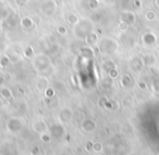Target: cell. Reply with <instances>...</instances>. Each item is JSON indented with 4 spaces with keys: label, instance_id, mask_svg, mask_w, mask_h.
Masks as SVG:
<instances>
[{
    "label": "cell",
    "instance_id": "cell-1",
    "mask_svg": "<svg viewBox=\"0 0 159 155\" xmlns=\"http://www.w3.org/2000/svg\"><path fill=\"white\" fill-rule=\"evenodd\" d=\"M95 24L92 22L91 19H82L80 20L76 25L73 26V35L77 39L84 40L85 37L89 35L91 32L94 31Z\"/></svg>",
    "mask_w": 159,
    "mask_h": 155
},
{
    "label": "cell",
    "instance_id": "cell-2",
    "mask_svg": "<svg viewBox=\"0 0 159 155\" xmlns=\"http://www.w3.org/2000/svg\"><path fill=\"white\" fill-rule=\"evenodd\" d=\"M98 48L105 54H112L119 49V42L110 37H105L98 41Z\"/></svg>",
    "mask_w": 159,
    "mask_h": 155
},
{
    "label": "cell",
    "instance_id": "cell-3",
    "mask_svg": "<svg viewBox=\"0 0 159 155\" xmlns=\"http://www.w3.org/2000/svg\"><path fill=\"white\" fill-rule=\"evenodd\" d=\"M25 122L21 117H10L6 123V128L10 133H19L23 129Z\"/></svg>",
    "mask_w": 159,
    "mask_h": 155
},
{
    "label": "cell",
    "instance_id": "cell-4",
    "mask_svg": "<svg viewBox=\"0 0 159 155\" xmlns=\"http://www.w3.org/2000/svg\"><path fill=\"white\" fill-rule=\"evenodd\" d=\"M73 116H74L73 110L69 106H66V107H62L59 111V113H58V119H59L60 124L66 125L72 122Z\"/></svg>",
    "mask_w": 159,
    "mask_h": 155
},
{
    "label": "cell",
    "instance_id": "cell-5",
    "mask_svg": "<svg viewBox=\"0 0 159 155\" xmlns=\"http://www.w3.org/2000/svg\"><path fill=\"white\" fill-rule=\"evenodd\" d=\"M40 10L45 16H52L57 11V2L55 0H45L40 6Z\"/></svg>",
    "mask_w": 159,
    "mask_h": 155
},
{
    "label": "cell",
    "instance_id": "cell-6",
    "mask_svg": "<svg viewBox=\"0 0 159 155\" xmlns=\"http://www.w3.org/2000/svg\"><path fill=\"white\" fill-rule=\"evenodd\" d=\"M32 130L38 135H42V133L49 131V126L44 119H36L32 123Z\"/></svg>",
    "mask_w": 159,
    "mask_h": 155
},
{
    "label": "cell",
    "instance_id": "cell-7",
    "mask_svg": "<svg viewBox=\"0 0 159 155\" xmlns=\"http://www.w3.org/2000/svg\"><path fill=\"white\" fill-rule=\"evenodd\" d=\"M96 127H97V124H96L95 120L92 119V118H86V119L83 120L82 124H81L82 130L86 133L94 132V131L96 130Z\"/></svg>",
    "mask_w": 159,
    "mask_h": 155
},
{
    "label": "cell",
    "instance_id": "cell-8",
    "mask_svg": "<svg viewBox=\"0 0 159 155\" xmlns=\"http://www.w3.org/2000/svg\"><path fill=\"white\" fill-rule=\"evenodd\" d=\"M120 21H123V22L128 23L129 25H132L136 21V15L133 11L130 10H125V11L121 12V15H120Z\"/></svg>",
    "mask_w": 159,
    "mask_h": 155
},
{
    "label": "cell",
    "instance_id": "cell-9",
    "mask_svg": "<svg viewBox=\"0 0 159 155\" xmlns=\"http://www.w3.org/2000/svg\"><path fill=\"white\" fill-rule=\"evenodd\" d=\"M35 87L37 89L38 92L44 93V91L46 90L47 87H49V79L46 76H38L36 79Z\"/></svg>",
    "mask_w": 159,
    "mask_h": 155
},
{
    "label": "cell",
    "instance_id": "cell-10",
    "mask_svg": "<svg viewBox=\"0 0 159 155\" xmlns=\"http://www.w3.org/2000/svg\"><path fill=\"white\" fill-rule=\"evenodd\" d=\"M142 41L146 46H152V45H155L157 42V36L152 32L144 33L143 36H142Z\"/></svg>",
    "mask_w": 159,
    "mask_h": 155
},
{
    "label": "cell",
    "instance_id": "cell-11",
    "mask_svg": "<svg viewBox=\"0 0 159 155\" xmlns=\"http://www.w3.org/2000/svg\"><path fill=\"white\" fill-rule=\"evenodd\" d=\"M35 66H36V70L39 71V72H43V71H46L47 68H49L50 64H49V61L47 58L39 57L35 60Z\"/></svg>",
    "mask_w": 159,
    "mask_h": 155
},
{
    "label": "cell",
    "instance_id": "cell-12",
    "mask_svg": "<svg viewBox=\"0 0 159 155\" xmlns=\"http://www.w3.org/2000/svg\"><path fill=\"white\" fill-rule=\"evenodd\" d=\"M49 130H50V135L56 138H60L64 135V128H63V126H62V124L52 125V126L49 128Z\"/></svg>",
    "mask_w": 159,
    "mask_h": 155
},
{
    "label": "cell",
    "instance_id": "cell-13",
    "mask_svg": "<svg viewBox=\"0 0 159 155\" xmlns=\"http://www.w3.org/2000/svg\"><path fill=\"white\" fill-rule=\"evenodd\" d=\"M84 41L86 42V45L93 47V46H95V45L98 44V41H99V36L97 35V33H96L95 31H93V32H91L86 37H85Z\"/></svg>",
    "mask_w": 159,
    "mask_h": 155
},
{
    "label": "cell",
    "instance_id": "cell-14",
    "mask_svg": "<svg viewBox=\"0 0 159 155\" xmlns=\"http://www.w3.org/2000/svg\"><path fill=\"white\" fill-rule=\"evenodd\" d=\"M20 25L24 29H32L34 27V25H35V23H34L33 19L30 18V16H23L20 20Z\"/></svg>",
    "mask_w": 159,
    "mask_h": 155
},
{
    "label": "cell",
    "instance_id": "cell-15",
    "mask_svg": "<svg viewBox=\"0 0 159 155\" xmlns=\"http://www.w3.org/2000/svg\"><path fill=\"white\" fill-rule=\"evenodd\" d=\"M66 21L68 24L74 26V25H76L77 23H79L80 19H79V16L75 13H73V12H68V13L66 14Z\"/></svg>",
    "mask_w": 159,
    "mask_h": 155
},
{
    "label": "cell",
    "instance_id": "cell-16",
    "mask_svg": "<svg viewBox=\"0 0 159 155\" xmlns=\"http://www.w3.org/2000/svg\"><path fill=\"white\" fill-rule=\"evenodd\" d=\"M142 61H143L144 65L150 66V65H154V64L156 63V58H155L154 54H150V53H148V54L144 55L143 59H142Z\"/></svg>",
    "mask_w": 159,
    "mask_h": 155
},
{
    "label": "cell",
    "instance_id": "cell-17",
    "mask_svg": "<svg viewBox=\"0 0 159 155\" xmlns=\"http://www.w3.org/2000/svg\"><path fill=\"white\" fill-rule=\"evenodd\" d=\"M0 97L2 99H6V100H9V99L12 98V91L10 88H8L7 86H2L0 88Z\"/></svg>",
    "mask_w": 159,
    "mask_h": 155
},
{
    "label": "cell",
    "instance_id": "cell-18",
    "mask_svg": "<svg viewBox=\"0 0 159 155\" xmlns=\"http://www.w3.org/2000/svg\"><path fill=\"white\" fill-rule=\"evenodd\" d=\"M120 84H121L122 87L124 88H129L132 86V78H131L130 75L125 74L121 77V80H120Z\"/></svg>",
    "mask_w": 159,
    "mask_h": 155
},
{
    "label": "cell",
    "instance_id": "cell-19",
    "mask_svg": "<svg viewBox=\"0 0 159 155\" xmlns=\"http://www.w3.org/2000/svg\"><path fill=\"white\" fill-rule=\"evenodd\" d=\"M113 67H116V64L113 63L111 60L104 61V62H102V70L105 71V72H107V73H108L109 71H110L111 68H113Z\"/></svg>",
    "mask_w": 159,
    "mask_h": 155
},
{
    "label": "cell",
    "instance_id": "cell-20",
    "mask_svg": "<svg viewBox=\"0 0 159 155\" xmlns=\"http://www.w3.org/2000/svg\"><path fill=\"white\" fill-rule=\"evenodd\" d=\"M102 150H104V145H102V142L95 141V142L92 143V150L91 151H93V152H95V153H100Z\"/></svg>",
    "mask_w": 159,
    "mask_h": 155
},
{
    "label": "cell",
    "instance_id": "cell-21",
    "mask_svg": "<svg viewBox=\"0 0 159 155\" xmlns=\"http://www.w3.org/2000/svg\"><path fill=\"white\" fill-rule=\"evenodd\" d=\"M85 1H86V6L89 7V9L91 10H95L99 7L98 0H85Z\"/></svg>",
    "mask_w": 159,
    "mask_h": 155
},
{
    "label": "cell",
    "instance_id": "cell-22",
    "mask_svg": "<svg viewBox=\"0 0 159 155\" xmlns=\"http://www.w3.org/2000/svg\"><path fill=\"white\" fill-rule=\"evenodd\" d=\"M44 94H45V97L46 98H49V99H51V98H53V97L56 96V90L53 89L52 87H47L46 88V90L44 91Z\"/></svg>",
    "mask_w": 159,
    "mask_h": 155
},
{
    "label": "cell",
    "instance_id": "cell-23",
    "mask_svg": "<svg viewBox=\"0 0 159 155\" xmlns=\"http://www.w3.org/2000/svg\"><path fill=\"white\" fill-rule=\"evenodd\" d=\"M157 18V14L155 11H152V10H149V11H147L145 13V19L148 21V22H152V21H155Z\"/></svg>",
    "mask_w": 159,
    "mask_h": 155
},
{
    "label": "cell",
    "instance_id": "cell-24",
    "mask_svg": "<svg viewBox=\"0 0 159 155\" xmlns=\"http://www.w3.org/2000/svg\"><path fill=\"white\" fill-rule=\"evenodd\" d=\"M39 138H40V140H42L43 142H45V143H48V142L51 141V138H52V136L50 135V132H49V131H47V132H44V133H42V135H39Z\"/></svg>",
    "mask_w": 159,
    "mask_h": 155
},
{
    "label": "cell",
    "instance_id": "cell-25",
    "mask_svg": "<svg viewBox=\"0 0 159 155\" xmlns=\"http://www.w3.org/2000/svg\"><path fill=\"white\" fill-rule=\"evenodd\" d=\"M107 74H108V77L110 79H116L119 77V71H118L117 67H113V68H111Z\"/></svg>",
    "mask_w": 159,
    "mask_h": 155
},
{
    "label": "cell",
    "instance_id": "cell-26",
    "mask_svg": "<svg viewBox=\"0 0 159 155\" xmlns=\"http://www.w3.org/2000/svg\"><path fill=\"white\" fill-rule=\"evenodd\" d=\"M129 27H130V25H129L128 23L123 22V21H119V24H118V28H119V31H120V32L124 33V32L128 31Z\"/></svg>",
    "mask_w": 159,
    "mask_h": 155
},
{
    "label": "cell",
    "instance_id": "cell-27",
    "mask_svg": "<svg viewBox=\"0 0 159 155\" xmlns=\"http://www.w3.org/2000/svg\"><path fill=\"white\" fill-rule=\"evenodd\" d=\"M24 55L27 58V59H31V58H34V49L32 48L31 46L26 47L24 50Z\"/></svg>",
    "mask_w": 159,
    "mask_h": 155
},
{
    "label": "cell",
    "instance_id": "cell-28",
    "mask_svg": "<svg viewBox=\"0 0 159 155\" xmlns=\"http://www.w3.org/2000/svg\"><path fill=\"white\" fill-rule=\"evenodd\" d=\"M89 19H91L92 22H93L94 24H97V23L102 22V14H100V13H94V14H93V16H91Z\"/></svg>",
    "mask_w": 159,
    "mask_h": 155
},
{
    "label": "cell",
    "instance_id": "cell-29",
    "mask_svg": "<svg viewBox=\"0 0 159 155\" xmlns=\"http://www.w3.org/2000/svg\"><path fill=\"white\" fill-rule=\"evenodd\" d=\"M9 63H10V59L7 55L1 57V59H0V66H1V67H7V66L9 65Z\"/></svg>",
    "mask_w": 159,
    "mask_h": 155
},
{
    "label": "cell",
    "instance_id": "cell-30",
    "mask_svg": "<svg viewBox=\"0 0 159 155\" xmlns=\"http://www.w3.org/2000/svg\"><path fill=\"white\" fill-rule=\"evenodd\" d=\"M108 99L106 98V97H102V98L98 100V106L100 107V109H104V107L107 106V103H108Z\"/></svg>",
    "mask_w": 159,
    "mask_h": 155
},
{
    "label": "cell",
    "instance_id": "cell-31",
    "mask_svg": "<svg viewBox=\"0 0 159 155\" xmlns=\"http://www.w3.org/2000/svg\"><path fill=\"white\" fill-rule=\"evenodd\" d=\"M57 32H58V34H60L61 36H66V34H68V28H66L64 25H60V26H58Z\"/></svg>",
    "mask_w": 159,
    "mask_h": 155
},
{
    "label": "cell",
    "instance_id": "cell-32",
    "mask_svg": "<svg viewBox=\"0 0 159 155\" xmlns=\"http://www.w3.org/2000/svg\"><path fill=\"white\" fill-rule=\"evenodd\" d=\"M31 153H32V155H38V154H39V153H40V149H39V146H38V145L33 146V149H32Z\"/></svg>",
    "mask_w": 159,
    "mask_h": 155
},
{
    "label": "cell",
    "instance_id": "cell-33",
    "mask_svg": "<svg viewBox=\"0 0 159 155\" xmlns=\"http://www.w3.org/2000/svg\"><path fill=\"white\" fill-rule=\"evenodd\" d=\"M139 87H141V88H146V86H145V84H144V83H139Z\"/></svg>",
    "mask_w": 159,
    "mask_h": 155
},
{
    "label": "cell",
    "instance_id": "cell-34",
    "mask_svg": "<svg viewBox=\"0 0 159 155\" xmlns=\"http://www.w3.org/2000/svg\"><path fill=\"white\" fill-rule=\"evenodd\" d=\"M155 5H156V7L159 9V0H155Z\"/></svg>",
    "mask_w": 159,
    "mask_h": 155
},
{
    "label": "cell",
    "instance_id": "cell-35",
    "mask_svg": "<svg viewBox=\"0 0 159 155\" xmlns=\"http://www.w3.org/2000/svg\"><path fill=\"white\" fill-rule=\"evenodd\" d=\"M2 106V102H1V100H0V107Z\"/></svg>",
    "mask_w": 159,
    "mask_h": 155
},
{
    "label": "cell",
    "instance_id": "cell-36",
    "mask_svg": "<svg viewBox=\"0 0 159 155\" xmlns=\"http://www.w3.org/2000/svg\"><path fill=\"white\" fill-rule=\"evenodd\" d=\"M1 118H2V115H1V113H0V120H1Z\"/></svg>",
    "mask_w": 159,
    "mask_h": 155
}]
</instances>
